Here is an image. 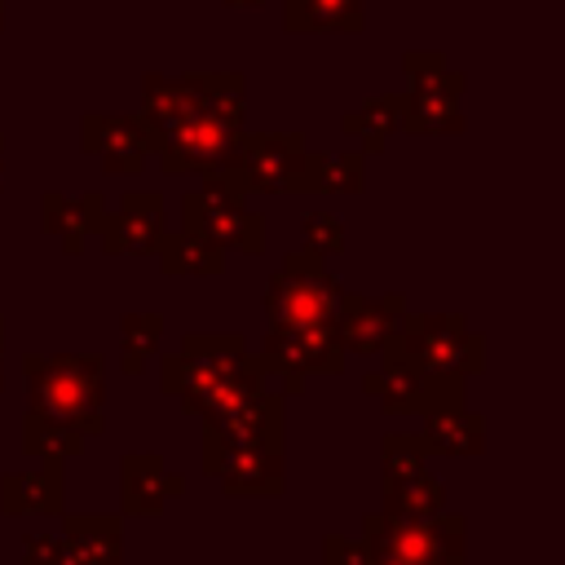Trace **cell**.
Here are the masks:
<instances>
[{
    "label": "cell",
    "mask_w": 565,
    "mask_h": 565,
    "mask_svg": "<svg viewBox=\"0 0 565 565\" xmlns=\"http://www.w3.org/2000/svg\"><path fill=\"white\" fill-rule=\"evenodd\" d=\"M22 375H26V411L31 415L62 419L84 437L102 433V406H106L102 358H93V353H57V358L26 353Z\"/></svg>",
    "instance_id": "obj_1"
},
{
    "label": "cell",
    "mask_w": 565,
    "mask_h": 565,
    "mask_svg": "<svg viewBox=\"0 0 565 565\" xmlns=\"http://www.w3.org/2000/svg\"><path fill=\"white\" fill-rule=\"evenodd\" d=\"M406 366L424 375H477L486 366V335H477L463 313H402L397 331L384 340Z\"/></svg>",
    "instance_id": "obj_2"
},
{
    "label": "cell",
    "mask_w": 565,
    "mask_h": 565,
    "mask_svg": "<svg viewBox=\"0 0 565 565\" xmlns=\"http://www.w3.org/2000/svg\"><path fill=\"white\" fill-rule=\"evenodd\" d=\"M463 530L459 512H437L428 521H402L384 512L362 516V547L366 556H384L397 565H463Z\"/></svg>",
    "instance_id": "obj_3"
},
{
    "label": "cell",
    "mask_w": 565,
    "mask_h": 565,
    "mask_svg": "<svg viewBox=\"0 0 565 565\" xmlns=\"http://www.w3.org/2000/svg\"><path fill=\"white\" fill-rule=\"evenodd\" d=\"M340 296H344V287L322 265V256L296 247V252L282 256V265L274 269L269 287H265V318L278 331L322 327V322H335Z\"/></svg>",
    "instance_id": "obj_4"
},
{
    "label": "cell",
    "mask_w": 565,
    "mask_h": 565,
    "mask_svg": "<svg viewBox=\"0 0 565 565\" xmlns=\"http://www.w3.org/2000/svg\"><path fill=\"white\" fill-rule=\"evenodd\" d=\"M181 230L203 234L221 252H247V256L265 252V216L247 212L243 190L230 172H207L203 190L181 194Z\"/></svg>",
    "instance_id": "obj_5"
},
{
    "label": "cell",
    "mask_w": 565,
    "mask_h": 565,
    "mask_svg": "<svg viewBox=\"0 0 565 565\" xmlns=\"http://www.w3.org/2000/svg\"><path fill=\"white\" fill-rule=\"evenodd\" d=\"M247 358V340L238 331H190L177 353L163 358L159 384L168 397L181 402L185 415L199 411V402Z\"/></svg>",
    "instance_id": "obj_6"
},
{
    "label": "cell",
    "mask_w": 565,
    "mask_h": 565,
    "mask_svg": "<svg viewBox=\"0 0 565 565\" xmlns=\"http://www.w3.org/2000/svg\"><path fill=\"white\" fill-rule=\"evenodd\" d=\"M384 455V516H402V521H428L437 512H446V486L428 472L424 463V441L419 433H388L380 441Z\"/></svg>",
    "instance_id": "obj_7"
},
{
    "label": "cell",
    "mask_w": 565,
    "mask_h": 565,
    "mask_svg": "<svg viewBox=\"0 0 565 565\" xmlns=\"http://www.w3.org/2000/svg\"><path fill=\"white\" fill-rule=\"evenodd\" d=\"M256 358H260L265 375L282 380V393H300L309 375H340L344 371V349H340L335 322L291 327V331L269 327Z\"/></svg>",
    "instance_id": "obj_8"
},
{
    "label": "cell",
    "mask_w": 565,
    "mask_h": 565,
    "mask_svg": "<svg viewBox=\"0 0 565 565\" xmlns=\"http://www.w3.org/2000/svg\"><path fill=\"white\" fill-rule=\"evenodd\" d=\"M243 132H247L243 124H225V119L199 110L194 119H185V124H177L172 132L159 137L154 159H159V168H163L168 177H185V172H199V177L225 172V168L234 163V154H238V137H243Z\"/></svg>",
    "instance_id": "obj_9"
},
{
    "label": "cell",
    "mask_w": 565,
    "mask_h": 565,
    "mask_svg": "<svg viewBox=\"0 0 565 565\" xmlns=\"http://www.w3.org/2000/svg\"><path fill=\"white\" fill-rule=\"evenodd\" d=\"M305 163L300 132H243L238 154L225 168L243 194H296V177Z\"/></svg>",
    "instance_id": "obj_10"
},
{
    "label": "cell",
    "mask_w": 565,
    "mask_h": 565,
    "mask_svg": "<svg viewBox=\"0 0 565 565\" xmlns=\"http://www.w3.org/2000/svg\"><path fill=\"white\" fill-rule=\"evenodd\" d=\"M207 477L225 486L234 499H278L287 490V450H260V446H225L212 433H203V463Z\"/></svg>",
    "instance_id": "obj_11"
},
{
    "label": "cell",
    "mask_w": 565,
    "mask_h": 565,
    "mask_svg": "<svg viewBox=\"0 0 565 565\" xmlns=\"http://www.w3.org/2000/svg\"><path fill=\"white\" fill-rule=\"evenodd\" d=\"M380 371L362 375V388L384 402L388 415H424L441 402H463V375H424L406 366L393 349H380Z\"/></svg>",
    "instance_id": "obj_12"
},
{
    "label": "cell",
    "mask_w": 565,
    "mask_h": 565,
    "mask_svg": "<svg viewBox=\"0 0 565 565\" xmlns=\"http://www.w3.org/2000/svg\"><path fill=\"white\" fill-rule=\"evenodd\" d=\"M79 150L84 154H97V163L110 172V177H132L146 168V159L159 150V137L150 132V124L132 110V115H119V110H88L79 119Z\"/></svg>",
    "instance_id": "obj_13"
},
{
    "label": "cell",
    "mask_w": 565,
    "mask_h": 565,
    "mask_svg": "<svg viewBox=\"0 0 565 565\" xmlns=\"http://www.w3.org/2000/svg\"><path fill=\"white\" fill-rule=\"evenodd\" d=\"M163 238V194L159 190H128L119 207L102 221L97 243L106 256H154Z\"/></svg>",
    "instance_id": "obj_14"
},
{
    "label": "cell",
    "mask_w": 565,
    "mask_h": 565,
    "mask_svg": "<svg viewBox=\"0 0 565 565\" xmlns=\"http://www.w3.org/2000/svg\"><path fill=\"white\" fill-rule=\"evenodd\" d=\"M406 313V296L402 291H388V296H362V291H344L340 296V309H335V335H340V349L344 353H380L384 340L397 331Z\"/></svg>",
    "instance_id": "obj_15"
},
{
    "label": "cell",
    "mask_w": 565,
    "mask_h": 565,
    "mask_svg": "<svg viewBox=\"0 0 565 565\" xmlns=\"http://www.w3.org/2000/svg\"><path fill=\"white\" fill-rule=\"evenodd\" d=\"M185 490L181 472H168L163 455H124L119 468V503L128 516H159L168 508V499H177Z\"/></svg>",
    "instance_id": "obj_16"
},
{
    "label": "cell",
    "mask_w": 565,
    "mask_h": 565,
    "mask_svg": "<svg viewBox=\"0 0 565 565\" xmlns=\"http://www.w3.org/2000/svg\"><path fill=\"white\" fill-rule=\"evenodd\" d=\"M203 110V93H199V71H185V75H159V71H146L141 75V119L150 124L154 137L172 132L177 124L194 119Z\"/></svg>",
    "instance_id": "obj_17"
},
{
    "label": "cell",
    "mask_w": 565,
    "mask_h": 565,
    "mask_svg": "<svg viewBox=\"0 0 565 565\" xmlns=\"http://www.w3.org/2000/svg\"><path fill=\"white\" fill-rule=\"evenodd\" d=\"M102 221H106V199L97 190H84L75 199L62 190H44L40 199V230L53 234L66 256L84 252V243L102 230Z\"/></svg>",
    "instance_id": "obj_18"
},
{
    "label": "cell",
    "mask_w": 565,
    "mask_h": 565,
    "mask_svg": "<svg viewBox=\"0 0 565 565\" xmlns=\"http://www.w3.org/2000/svg\"><path fill=\"white\" fill-rule=\"evenodd\" d=\"M203 433H212L225 446H260V450H287V415H282V393H260L256 402H247L243 411L207 424Z\"/></svg>",
    "instance_id": "obj_19"
},
{
    "label": "cell",
    "mask_w": 565,
    "mask_h": 565,
    "mask_svg": "<svg viewBox=\"0 0 565 565\" xmlns=\"http://www.w3.org/2000/svg\"><path fill=\"white\" fill-rule=\"evenodd\" d=\"M4 516H62L66 512V477L62 463H40L31 472H4L0 481Z\"/></svg>",
    "instance_id": "obj_20"
},
{
    "label": "cell",
    "mask_w": 565,
    "mask_h": 565,
    "mask_svg": "<svg viewBox=\"0 0 565 565\" xmlns=\"http://www.w3.org/2000/svg\"><path fill=\"white\" fill-rule=\"evenodd\" d=\"M419 441L428 455H481L486 450V419L468 411V402H441L419 415Z\"/></svg>",
    "instance_id": "obj_21"
},
{
    "label": "cell",
    "mask_w": 565,
    "mask_h": 565,
    "mask_svg": "<svg viewBox=\"0 0 565 565\" xmlns=\"http://www.w3.org/2000/svg\"><path fill=\"white\" fill-rule=\"evenodd\" d=\"M62 547L84 565H124V521L106 512H62Z\"/></svg>",
    "instance_id": "obj_22"
},
{
    "label": "cell",
    "mask_w": 565,
    "mask_h": 565,
    "mask_svg": "<svg viewBox=\"0 0 565 565\" xmlns=\"http://www.w3.org/2000/svg\"><path fill=\"white\" fill-rule=\"evenodd\" d=\"M366 190V154L362 150H305L300 177H296V194H362Z\"/></svg>",
    "instance_id": "obj_23"
},
{
    "label": "cell",
    "mask_w": 565,
    "mask_h": 565,
    "mask_svg": "<svg viewBox=\"0 0 565 565\" xmlns=\"http://www.w3.org/2000/svg\"><path fill=\"white\" fill-rule=\"evenodd\" d=\"M366 26L362 0H282V31L287 35H358Z\"/></svg>",
    "instance_id": "obj_24"
},
{
    "label": "cell",
    "mask_w": 565,
    "mask_h": 565,
    "mask_svg": "<svg viewBox=\"0 0 565 565\" xmlns=\"http://www.w3.org/2000/svg\"><path fill=\"white\" fill-rule=\"evenodd\" d=\"M397 124H402V93L366 97L362 106H353V110L340 115V132L349 141H358L362 154H380L388 146V137L397 132Z\"/></svg>",
    "instance_id": "obj_25"
},
{
    "label": "cell",
    "mask_w": 565,
    "mask_h": 565,
    "mask_svg": "<svg viewBox=\"0 0 565 565\" xmlns=\"http://www.w3.org/2000/svg\"><path fill=\"white\" fill-rule=\"evenodd\" d=\"M159 269L168 278L185 274V278H216L225 269V252L216 243H207L203 234H190V230H163L159 238Z\"/></svg>",
    "instance_id": "obj_26"
},
{
    "label": "cell",
    "mask_w": 565,
    "mask_h": 565,
    "mask_svg": "<svg viewBox=\"0 0 565 565\" xmlns=\"http://www.w3.org/2000/svg\"><path fill=\"white\" fill-rule=\"evenodd\" d=\"M260 393H269V375H265V366H260V358L256 353H247L203 402H199V419H203V428L207 424H216V419H225V415H234V411H243L247 402H256Z\"/></svg>",
    "instance_id": "obj_27"
},
{
    "label": "cell",
    "mask_w": 565,
    "mask_h": 565,
    "mask_svg": "<svg viewBox=\"0 0 565 565\" xmlns=\"http://www.w3.org/2000/svg\"><path fill=\"white\" fill-rule=\"evenodd\" d=\"M402 75H406V93L415 97H441V102H459L463 97V71H450L446 57L437 49H411L402 57Z\"/></svg>",
    "instance_id": "obj_28"
},
{
    "label": "cell",
    "mask_w": 565,
    "mask_h": 565,
    "mask_svg": "<svg viewBox=\"0 0 565 565\" xmlns=\"http://www.w3.org/2000/svg\"><path fill=\"white\" fill-rule=\"evenodd\" d=\"M84 433H75L71 424H62V419H49V415H22V450L26 455H35V459H44V463H66V459H75L79 450H84Z\"/></svg>",
    "instance_id": "obj_29"
},
{
    "label": "cell",
    "mask_w": 565,
    "mask_h": 565,
    "mask_svg": "<svg viewBox=\"0 0 565 565\" xmlns=\"http://www.w3.org/2000/svg\"><path fill=\"white\" fill-rule=\"evenodd\" d=\"M397 128L411 132V137H446V132H463V110H459V102L402 93V124H397Z\"/></svg>",
    "instance_id": "obj_30"
},
{
    "label": "cell",
    "mask_w": 565,
    "mask_h": 565,
    "mask_svg": "<svg viewBox=\"0 0 565 565\" xmlns=\"http://www.w3.org/2000/svg\"><path fill=\"white\" fill-rule=\"evenodd\" d=\"M163 340V318L159 313H124L119 322V366L124 375H141L150 353H159Z\"/></svg>",
    "instance_id": "obj_31"
},
{
    "label": "cell",
    "mask_w": 565,
    "mask_h": 565,
    "mask_svg": "<svg viewBox=\"0 0 565 565\" xmlns=\"http://www.w3.org/2000/svg\"><path fill=\"white\" fill-rule=\"evenodd\" d=\"M300 234H305V252H313V256L344 252V225L331 212H305L300 216Z\"/></svg>",
    "instance_id": "obj_32"
},
{
    "label": "cell",
    "mask_w": 565,
    "mask_h": 565,
    "mask_svg": "<svg viewBox=\"0 0 565 565\" xmlns=\"http://www.w3.org/2000/svg\"><path fill=\"white\" fill-rule=\"evenodd\" d=\"M322 565H366V547H362V539L327 534V539H322Z\"/></svg>",
    "instance_id": "obj_33"
},
{
    "label": "cell",
    "mask_w": 565,
    "mask_h": 565,
    "mask_svg": "<svg viewBox=\"0 0 565 565\" xmlns=\"http://www.w3.org/2000/svg\"><path fill=\"white\" fill-rule=\"evenodd\" d=\"M62 556H66V547L53 534H26L22 539V565H57Z\"/></svg>",
    "instance_id": "obj_34"
},
{
    "label": "cell",
    "mask_w": 565,
    "mask_h": 565,
    "mask_svg": "<svg viewBox=\"0 0 565 565\" xmlns=\"http://www.w3.org/2000/svg\"><path fill=\"white\" fill-rule=\"evenodd\" d=\"M0 393H4V318H0Z\"/></svg>",
    "instance_id": "obj_35"
},
{
    "label": "cell",
    "mask_w": 565,
    "mask_h": 565,
    "mask_svg": "<svg viewBox=\"0 0 565 565\" xmlns=\"http://www.w3.org/2000/svg\"><path fill=\"white\" fill-rule=\"evenodd\" d=\"M225 4H230V9H260L265 0H225Z\"/></svg>",
    "instance_id": "obj_36"
},
{
    "label": "cell",
    "mask_w": 565,
    "mask_h": 565,
    "mask_svg": "<svg viewBox=\"0 0 565 565\" xmlns=\"http://www.w3.org/2000/svg\"><path fill=\"white\" fill-rule=\"evenodd\" d=\"M0 181H4V137H0Z\"/></svg>",
    "instance_id": "obj_37"
},
{
    "label": "cell",
    "mask_w": 565,
    "mask_h": 565,
    "mask_svg": "<svg viewBox=\"0 0 565 565\" xmlns=\"http://www.w3.org/2000/svg\"><path fill=\"white\" fill-rule=\"evenodd\" d=\"M371 565H397V561H384V556H371Z\"/></svg>",
    "instance_id": "obj_38"
},
{
    "label": "cell",
    "mask_w": 565,
    "mask_h": 565,
    "mask_svg": "<svg viewBox=\"0 0 565 565\" xmlns=\"http://www.w3.org/2000/svg\"><path fill=\"white\" fill-rule=\"evenodd\" d=\"M57 565H84V561H75V556H62V561H57Z\"/></svg>",
    "instance_id": "obj_39"
},
{
    "label": "cell",
    "mask_w": 565,
    "mask_h": 565,
    "mask_svg": "<svg viewBox=\"0 0 565 565\" xmlns=\"http://www.w3.org/2000/svg\"><path fill=\"white\" fill-rule=\"evenodd\" d=\"M0 31H4V0H0Z\"/></svg>",
    "instance_id": "obj_40"
},
{
    "label": "cell",
    "mask_w": 565,
    "mask_h": 565,
    "mask_svg": "<svg viewBox=\"0 0 565 565\" xmlns=\"http://www.w3.org/2000/svg\"><path fill=\"white\" fill-rule=\"evenodd\" d=\"M366 565H371V556H366Z\"/></svg>",
    "instance_id": "obj_41"
}]
</instances>
